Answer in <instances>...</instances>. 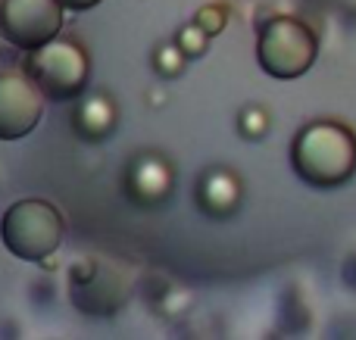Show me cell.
<instances>
[{
	"label": "cell",
	"instance_id": "e0dca14e",
	"mask_svg": "<svg viewBox=\"0 0 356 340\" xmlns=\"http://www.w3.org/2000/svg\"><path fill=\"white\" fill-rule=\"evenodd\" d=\"M309 3H313V6H322V10H325V6H334L338 0H309Z\"/></svg>",
	"mask_w": 356,
	"mask_h": 340
},
{
	"label": "cell",
	"instance_id": "5bb4252c",
	"mask_svg": "<svg viewBox=\"0 0 356 340\" xmlns=\"http://www.w3.org/2000/svg\"><path fill=\"white\" fill-rule=\"evenodd\" d=\"M94 272H97V260H94V256L72 260V266H69V284H81V281H88Z\"/></svg>",
	"mask_w": 356,
	"mask_h": 340
},
{
	"label": "cell",
	"instance_id": "52a82bcc",
	"mask_svg": "<svg viewBox=\"0 0 356 340\" xmlns=\"http://www.w3.org/2000/svg\"><path fill=\"white\" fill-rule=\"evenodd\" d=\"M69 300L88 318H116L131 300V281L116 262L97 260V272L81 284H69Z\"/></svg>",
	"mask_w": 356,
	"mask_h": 340
},
{
	"label": "cell",
	"instance_id": "8fae6325",
	"mask_svg": "<svg viewBox=\"0 0 356 340\" xmlns=\"http://www.w3.org/2000/svg\"><path fill=\"white\" fill-rule=\"evenodd\" d=\"M175 47L184 53V60H197V56L207 53V47H209V35L200 28V25L188 22L184 28H178V35H175Z\"/></svg>",
	"mask_w": 356,
	"mask_h": 340
},
{
	"label": "cell",
	"instance_id": "5b68a950",
	"mask_svg": "<svg viewBox=\"0 0 356 340\" xmlns=\"http://www.w3.org/2000/svg\"><path fill=\"white\" fill-rule=\"evenodd\" d=\"M66 25L60 0H0V41L19 53L50 44Z\"/></svg>",
	"mask_w": 356,
	"mask_h": 340
},
{
	"label": "cell",
	"instance_id": "7c38bea8",
	"mask_svg": "<svg viewBox=\"0 0 356 340\" xmlns=\"http://www.w3.org/2000/svg\"><path fill=\"white\" fill-rule=\"evenodd\" d=\"M228 16H232V10H228L225 3H207V6H200V10L194 12V19H191V22L200 25L209 37H216V35H222V31H225Z\"/></svg>",
	"mask_w": 356,
	"mask_h": 340
},
{
	"label": "cell",
	"instance_id": "277c9868",
	"mask_svg": "<svg viewBox=\"0 0 356 340\" xmlns=\"http://www.w3.org/2000/svg\"><path fill=\"white\" fill-rule=\"evenodd\" d=\"M22 72L38 85L44 100L66 103V100H79L85 94L88 78H91V60L79 41L54 37L50 44L25 53Z\"/></svg>",
	"mask_w": 356,
	"mask_h": 340
},
{
	"label": "cell",
	"instance_id": "7a4b0ae2",
	"mask_svg": "<svg viewBox=\"0 0 356 340\" xmlns=\"http://www.w3.org/2000/svg\"><path fill=\"white\" fill-rule=\"evenodd\" d=\"M319 56V35L313 25L291 12L257 19V66L275 81H294L313 69Z\"/></svg>",
	"mask_w": 356,
	"mask_h": 340
},
{
	"label": "cell",
	"instance_id": "9a60e30c",
	"mask_svg": "<svg viewBox=\"0 0 356 340\" xmlns=\"http://www.w3.org/2000/svg\"><path fill=\"white\" fill-rule=\"evenodd\" d=\"M341 281H344V287H350L356 294V253L347 256L344 266H341Z\"/></svg>",
	"mask_w": 356,
	"mask_h": 340
},
{
	"label": "cell",
	"instance_id": "2e32d148",
	"mask_svg": "<svg viewBox=\"0 0 356 340\" xmlns=\"http://www.w3.org/2000/svg\"><path fill=\"white\" fill-rule=\"evenodd\" d=\"M104 0H60V6L66 12H88V10H94V6H100Z\"/></svg>",
	"mask_w": 356,
	"mask_h": 340
},
{
	"label": "cell",
	"instance_id": "ba28073f",
	"mask_svg": "<svg viewBox=\"0 0 356 340\" xmlns=\"http://www.w3.org/2000/svg\"><path fill=\"white\" fill-rule=\"evenodd\" d=\"M197 203L213 219L232 216L241 203L238 178H234L232 172H225V169H213V172L200 175V181H197Z\"/></svg>",
	"mask_w": 356,
	"mask_h": 340
},
{
	"label": "cell",
	"instance_id": "6da1fadb",
	"mask_svg": "<svg viewBox=\"0 0 356 340\" xmlns=\"http://www.w3.org/2000/svg\"><path fill=\"white\" fill-rule=\"evenodd\" d=\"M291 169L313 191H338L356 178V131L338 119H316L291 141Z\"/></svg>",
	"mask_w": 356,
	"mask_h": 340
},
{
	"label": "cell",
	"instance_id": "4fadbf2b",
	"mask_svg": "<svg viewBox=\"0 0 356 340\" xmlns=\"http://www.w3.org/2000/svg\"><path fill=\"white\" fill-rule=\"evenodd\" d=\"M154 66L163 78H175V75L184 72V53L175 47V44H163L154 53Z\"/></svg>",
	"mask_w": 356,
	"mask_h": 340
},
{
	"label": "cell",
	"instance_id": "8992f818",
	"mask_svg": "<svg viewBox=\"0 0 356 340\" xmlns=\"http://www.w3.org/2000/svg\"><path fill=\"white\" fill-rule=\"evenodd\" d=\"M44 119V94L22 69H0V141L29 137Z\"/></svg>",
	"mask_w": 356,
	"mask_h": 340
},
{
	"label": "cell",
	"instance_id": "9c48e42d",
	"mask_svg": "<svg viewBox=\"0 0 356 340\" xmlns=\"http://www.w3.org/2000/svg\"><path fill=\"white\" fill-rule=\"evenodd\" d=\"M79 110H75V131L88 141H97V137H106L116 125V106L110 103V97L104 94H94V97H79Z\"/></svg>",
	"mask_w": 356,
	"mask_h": 340
},
{
	"label": "cell",
	"instance_id": "3957f363",
	"mask_svg": "<svg viewBox=\"0 0 356 340\" xmlns=\"http://www.w3.org/2000/svg\"><path fill=\"white\" fill-rule=\"evenodd\" d=\"M66 237V219L50 200H16L0 216V244L19 262H41L56 256Z\"/></svg>",
	"mask_w": 356,
	"mask_h": 340
},
{
	"label": "cell",
	"instance_id": "30bf717a",
	"mask_svg": "<svg viewBox=\"0 0 356 340\" xmlns=\"http://www.w3.org/2000/svg\"><path fill=\"white\" fill-rule=\"evenodd\" d=\"M238 131L247 141H263L269 135V112L263 106H244L238 112Z\"/></svg>",
	"mask_w": 356,
	"mask_h": 340
}]
</instances>
